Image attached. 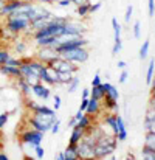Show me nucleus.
<instances>
[{
	"label": "nucleus",
	"instance_id": "1",
	"mask_svg": "<svg viewBox=\"0 0 155 160\" xmlns=\"http://www.w3.org/2000/svg\"><path fill=\"white\" fill-rule=\"evenodd\" d=\"M89 132H92L96 138V148H95L96 159H107L109 156H112L115 152L116 142H118L115 135L105 134V131L95 129V128H92V131H89Z\"/></svg>",
	"mask_w": 155,
	"mask_h": 160
},
{
	"label": "nucleus",
	"instance_id": "2",
	"mask_svg": "<svg viewBox=\"0 0 155 160\" xmlns=\"http://www.w3.org/2000/svg\"><path fill=\"white\" fill-rule=\"evenodd\" d=\"M44 67V62L39 59H30V61H22L20 68V76H23L31 86L36 82H41V68Z\"/></svg>",
	"mask_w": 155,
	"mask_h": 160
},
{
	"label": "nucleus",
	"instance_id": "3",
	"mask_svg": "<svg viewBox=\"0 0 155 160\" xmlns=\"http://www.w3.org/2000/svg\"><path fill=\"white\" fill-rule=\"evenodd\" d=\"M96 138L92 132H85L84 138L78 143V149H79V157L81 160H96Z\"/></svg>",
	"mask_w": 155,
	"mask_h": 160
},
{
	"label": "nucleus",
	"instance_id": "4",
	"mask_svg": "<svg viewBox=\"0 0 155 160\" xmlns=\"http://www.w3.org/2000/svg\"><path fill=\"white\" fill-rule=\"evenodd\" d=\"M57 117L56 115H41V113H34L33 118H30V124L33 129L36 131H41V132H47L51 129V126L57 121L56 120Z\"/></svg>",
	"mask_w": 155,
	"mask_h": 160
},
{
	"label": "nucleus",
	"instance_id": "5",
	"mask_svg": "<svg viewBox=\"0 0 155 160\" xmlns=\"http://www.w3.org/2000/svg\"><path fill=\"white\" fill-rule=\"evenodd\" d=\"M87 45H89V41L85 38H75V39H68V41L61 42L59 45L54 47V50H56V53L59 54V56H62V54L68 53L71 50L82 48V47H87Z\"/></svg>",
	"mask_w": 155,
	"mask_h": 160
},
{
	"label": "nucleus",
	"instance_id": "6",
	"mask_svg": "<svg viewBox=\"0 0 155 160\" xmlns=\"http://www.w3.org/2000/svg\"><path fill=\"white\" fill-rule=\"evenodd\" d=\"M48 67L56 70L57 73H75V75L78 73V65L71 64L70 61H67L62 56H57L56 59H53L51 62L48 64Z\"/></svg>",
	"mask_w": 155,
	"mask_h": 160
},
{
	"label": "nucleus",
	"instance_id": "7",
	"mask_svg": "<svg viewBox=\"0 0 155 160\" xmlns=\"http://www.w3.org/2000/svg\"><path fill=\"white\" fill-rule=\"evenodd\" d=\"M31 22L28 19H22V17H16V16H8L6 20V28L12 33V34H19L23 30H31Z\"/></svg>",
	"mask_w": 155,
	"mask_h": 160
},
{
	"label": "nucleus",
	"instance_id": "8",
	"mask_svg": "<svg viewBox=\"0 0 155 160\" xmlns=\"http://www.w3.org/2000/svg\"><path fill=\"white\" fill-rule=\"evenodd\" d=\"M62 58H65L67 61H70V62L75 64V65H79V64L87 62V59H89V50H87V47L76 48V50H71V52H68V53L62 54Z\"/></svg>",
	"mask_w": 155,
	"mask_h": 160
},
{
	"label": "nucleus",
	"instance_id": "9",
	"mask_svg": "<svg viewBox=\"0 0 155 160\" xmlns=\"http://www.w3.org/2000/svg\"><path fill=\"white\" fill-rule=\"evenodd\" d=\"M42 138H44V132H41V131H36V129L25 131V132L22 134V137H20L22 143H25V145H30V146H33V148L39 146V145L42 143Z\"/></svg>",
	"mask_w": 155,
	"mask_h": 160
},
{
	"label": "nucleus",
	"instance_id": "10",
	"mask_svg": "<svg viewBox=\"0 0 155 160\" xmlns=\"http://www.w3.org/2000/svg\"><path fill=\"white\" fill-rule=\"evenodd\" d=\"M110 23H112V28H113V36H115V44H113V48H112V54L116 56V54L123 50V42H121V25L118 23L116 17H112Z\"/></svg>",
	"mask_w": 155,
	"mask_h": 160
},
{
	"label": "nucleus",
	"instance_id": "11",
	"mask_svg": "<svg viewBox=\"0 0 155 160\" xmlns=\"http://www.w3.org/2000/svg\"><path fill=\"white\" fill-rule=\"evenodd\" d=\"M25 3L27 2H22V0H8V2H3V6L0 8V14L2 16H11L16 11L22 9L25 6Z\"/></svg>",
	"mask_w": 155,
	"mask_h": 160
},
{
	"label": "nucleus",
	"instance_id": "12",
	"mask_svg": "<svg viewBox=\"0 0 155 160\" xmlns=\"http://www.w3.org/2000/svg\"><path fill=\"white\" fill-rule=\"evenodd\" d=\"M59 54L56 53V50H54V47H44V48H41V52L37 54V58H39V61L41 62H44V64H50L53 59H56Z\"/></svg>",
	"mask_w": 155,
	"mask_h": 160
},
{
	"label": "nucleus",
	"instance_id": "13",
	"mask_svg": "<svg viewBox=\"0 0 155 160\" xmlns=\"http://www.w3.org/2000/svg\"><path fill=\"white\" fill-rule=\"evenodd\" d=\"M27 106L28 109H31L34 113H41V115H56V110L50 109L48 106H44V104H37L34 101H27Z\"/></svg>",
	"mask_w": 155,
	"mask_h": 160
},
{
	"label": "nucleus",
	"instance_id": "14",
	"mask_svg": "<svg viewBox=\"0 0 155 160\" xmlns=\"http://www.w3.org/2000/svg\"><path fill=\"white\" fill-rule=\"evenodd\" d=\"M33 93L37 97V98H41V100H48L50 97H51V92H50V89L48 87H45L42 82H36V84H33Z\"/></svg>",
	"mask_w": 155,
	"mask_h": 160
},
{
	"label": "nucleus",
	"instance_id": "15",
	"mask_svg": "<svg viewBox=\"0 0 155 160\" xmlns=\"http://www.w3.org/2000/svg\"><path fill=\"white\" fill-rule=\"evenodd\" d=\"M84 135H85V131H84V129H81V128H78V126L71 128V134H70V138H68V145L78 146V143L84 138Z\"/></svg>",
	"mask_w": 155,
	"mask_h": 160
},
{
	"label": "nucleus",
	"instance_id": "16",
	"mask_svg": "<svg viewBox=\"0 0 155 160\" xmlns=\"http://www.w3.org/2000/svg\"><path fill=\"white\" fill-rule=\"evenodd\" d=\"M116 123H118V134H116V140H118V142H126V140H127V129H126V123H124L123 117L116 115Z\"/></svg>",
	"mask_w": 155,
	"mask_h": 160
},
{
	"label": "nucleus",
	"instance_id": "17",
	"mask_svg": "<svg viewBox=\"0 0 155 160\" xmlns=\"http://www.w3.org/2000/svg\"><path fill=\"white\" fill-rule=\"evenodd\" d=\"M116 115L118 113H113V112H109V113H105V117H104V123L112 129V132H113V135L116 137V134H118V123H116Z\"/></svg>",
	"mask_w": 155,
	"mask_h": 160
},
{
	"label": "nucleus",
	"instance_id": "18",
	"mask_svg": "<svg viewBox=\"0 0 155 160\" xmlns=\"http://www.w3.org/2000/svg\"><path fill=\"white\" fill-rule=\"evenodd\" d=\"M0 72L6 76H12V78H20V68L19 67H14V65H8V64H3L0 65Z\"/></svg>",
	"mask_w": 155,
	"mask_h": 160
},
{
	"label": "nucleus",
	"instance_id": "19",
	"mask_svg": "<svg viewBox=\"0 0 155 160\" xmlns=\"http://www.w3.org/2000/svg\"><path fill=\"white\" fill-rule=\"evenodd\" d=\"M103 87H104V92H105V97L107 98H113V100H119V92L118 89L110 84V82H103Z\"/></svg>",
	"mask_w": 155,
	"mask_h": 160
},
{
	"label": "nucleus",
	"instance_id": "20",
	"mask_svg": "<svg viewBox=\"0 0 155 160\" xmlns=\"http://www.w3.org/2000/svg\"><path fill=\"white\" fill-rule=\"evenodd\" d=\"M101 101L99 100H95V98H90L89 100V106H87V110H85V113H89V115H98V112L101 110Z\"/></svg>",
	"mask_w": 155,
	"mask_h": 160
},
{
	"label": "nucleus",
	"instance_id": "21",
	"mask_svg": "<svg viewBox=\"0 0 155 160\" xmlns=\"http://www.w3.org/2000/svg\"><path fill=\"white\" fill-rule=\"evenodd\" d=\"M90 98H95V100H99V101L105 98V92H104L103 84H99V86H93V87L90 89Z\"/></svg>",
	"mask_w": 155,
	"mask_h": 160
},
{
	"label": "nucleus",
	"instance_id": "22",
	"mask_svg": "<svg viewBox=\"0 0 155 160\" xmlns=\"http://www.w3.org/2000/svg\"><path fill=\"white\" fill-rule=\"evenodd\" d=\"M17 86H19V89H20V92H22L23 95H30V93H33V86H31V84H30L23 76H20V78H19Z\"/></svg>",
	"mask_w": 155,
	"mask_h": 160
},
{
	"label": "nucleus",
	"instance_id": "23",
	"mask_svg": "<svg viewBox=\"0 0 155 160\" xmlns=\"http://www.w3.org/2000/svg\"><path fill=\"white\" fill-rule=\"evenodd\" d=\"M56 39L54 36H48V38H41V39H36V44L37 47L44 48V47H54L56 45Z\"/></svg>",
	"mask_w": 155,
	"mask_h": 160
},
{
	"label": "nucleus",
	"instance_id": "24",
	"mask_svg": "<svg viewBox=\"0 0 155 160\" xmlns=\"http://www.w3.org/2000/svg\"><path fill=\"white\" fill-rule=\"evenodd\" d=\"M104 107H105V110L107 112H113V113H116L118 112V100H113V98H104Z\"/></svg>",
	"mask_w": 155,
	"mask_h": 160
},
{
	"label": "nucleus",
	"instance_id": "25",
	"mask_svg": "<svg viewBox=\"0 0 155 160\" xmlns=\"http://www.w3.org/2000/svg\"><path fill=\"white\" fill-rule=\"evenodd\" d=\"M78 128H81V129H84V131H87L90 126H92V115H89V113H84V117L78 121V124H76Z\"/></svg>",
	"mask_w": 155,
	"mask_h": 160
},
{
	"label": "nucleus",
	"instance_id": "26",
	"mask_svg": "<svg viewBox=\"0 0 155 160\" xmlns=\"http://www.w3.org/2000/svg\"><path fill=\"white\" fill-rule=\"evenodd\" d=\"M76 14H78L79 17H87V16L90 14V3L87 2V3H81V5H78V8H76Z\"/></svg>",
	"mask_w": 155,
	"mask_h": 160
},
{
	"label": "nucleus",
	"instance_id": "27",
	"mask_svg": "<svg viewBox=\"0 0 155 160\" xmlns=\"http://www.w3.org/2000/svg\"><path fill=\"white\" fill-rule=\"evenodd\" d=\"M155 75V59H151L149 61V65H148V72H146V82L151 86L152 79H154Z\"/></svg>",
	"mask_w": 155,
	"mask_h": 160
},
{
	"label": "nucleus",
	"instance_id": "28",
	"mask_svg": "<svg viewBox=\"0 0 155 160\" xmlns=\"http://www.w3.org/2000/svg\"><path fill=\"white\" fill-rule=\"evenodd\" d=\"M144 145L149 146V148H152V149H155V132L154 131L146 132V135H144Z\"/></svg>",
	"mask_w": 155,
	"mask_h": 160
},
{
	"label": "nucleus",
	"instance_id": "29",
	"mask_svg": "<svg viewBox=\"0 0 155 160\" xmlns=\"http://www.w3.org/2000/svg\"><path fill=\"white\" fill-rule=\"evenodd\" d=\"M149 48H151V42H149V41H144L143 45H141V48H140V59H141V61L149 56Z\"/></svg>",
	"mask_w": 155,
	"mask_h": 160
},
{
	"label": "nucleus",
	"instance_id": "30",
	"mask_svg": "<svg viewBox=\"0 0 155 160\" xmlns=\"http://www.w3.org/2000/svg\"><path fill=\"white\" fill-rule=\"evenodd\" d=\"M79 82H81V79H79V78L75 75V76H73V79H71V82L67 86V87H68V93H73V92H76V89L79 87Z\"/></svg>",
	"mask_w": 155,
	"mask_h": 160
},
{
	"label": "nucleus",
	"instance_id": "31",
	"mask_svg": "<svg viewBox=\"0 0 155 160\" xmlns=\"http://www.w3.org/2000/svg\"><path fill=\"white\" fill-rule=\"evenodd\" d=\"M133 38L135 39H140L141 38V22L140 20H137L133 23Z\"/></svg>",
	"mask_w": 155,
	"mask_h": 160
},
{
	"label": "nucleus",
	"instance_id": "32",
	"mask_svg": "<svg viewBox=\"0 0 155 160\" xmlns=\"http://www.w3.org/2000/svg\"><path fill=\"white\" fill-rule=\"evenodd\" d=\"M132 14H133V6H132V5H127L126 12H124V22H126V23H129V22H130Z\"/></svg>",
	"mask_w": 155,
	"mask_h": 160
},
{
	"label": "nucleus",
	"instance_id": "33",
	"mask_svg": "<svg viewBox=\"0 0 155 160\" xmlns=\"http://www.w3.org/2000/svg\"><path fill=\"white\" fill-rule=\"evenodd\" d=\"M148 14L149 17L155 16V0H148Z\"/></svg>",
	"mask_w": 155,
	"mask_h": 160
},
{
	"label": "nucleus",
	"instance_id": "34",
	"mask_svg": "<svg viewBox=\"0 0 155 160\" xmlns=\"http://www.w3.org/2000/svg\"><path fill=\"white\" fill-rule=\"evenodd\" d=\"M9 58H11V56H9V53H8V52H5V50H0V65L6 64Z\"/></svg>",
	"mask_w": 155,
	"mask_h": 160
},
{
	"label": "nucleus",
	"instance_id": "35",
	"mask_svg": "<svg viewBox=\"0 0 155 160\" xmlns=\"http://www.w3.org/2000/svg\"><path fill=\"white\" fill-rule=\"evenodd\" d=\"M101 6H103V3H101V2H96V3H90V14H93V12L99 11V9H101Z\"/></svg>",
	"mask_w": 155,
	"mask_h": 160
},
{
	"label": "nucleus",
	"instance_id": "36",
	"mask_svg": "<svg viewBox=\"0 0 155 160\" xmlns=\"http://www.w3.org/2000/svg\"><path fill=\"white\" fill-rule=\"evenodd\" d=\"M6 64H8V65H14V67H20V65H22V59H14V58H9Z\"/></svg>",
	"mask_w": 155,
	"mask_h": 160
},
{
	"label": "nucleus",
	"instance_id": "37",
	"mask_svg": "<svg viewBox=\"0 0 155 160\" xmlns=\"http://www.w3.org/2000/svg\"><path fill=\"white\" fill-rule=\"evenodd\" d=\"M34 151H36V156H37V159H44V156H45V149L39 145V146H36L34 148Z\"/></svg>",
	"mask_w": 155,
	"mask_h": 160
},
{
	"label": "nucleus",
	"instance_id": "38",
	"mask_svg": "<svg viewBox=\"0 0 155 160\" xmlns=\"http://www.w3.org/2000/svg\"><path fill=\"white\" fill-rule=\"evenodd\" d=\"M127 78H129V72H127V70L124 68V70L121 72V75H119V79H118V81H119L121 84H124V82L127 81Z\"/></svg>",
	"mask_w": 155,
	"mask_h": 160
},
{
	"label": "nucleus",
	"instance_id": "39",
	"mask_svg": "<svg viewBox=\"0 0 155 160\" xmlns=\"http://www.w3.org/2000/svg\"><path fill=\"white\" fill-rule=\"evenodd\" d=\"M99 84H103V79H101V75L96 73V75L93 76V79H92V87H93V86H99Z\"/></svg>",
	"mask_w": 155,
	"mask_h": 160
},
{
	"label": "nucleus",
	"instance_id": "40",
	"mask_svg": "<svg viewBox=\"0 0 155 160\" xmlns=\"http://www.w3.org/2000/svg\"><path fill=\"white\" fill-rule=\"evenodd\" d=\"M8 118H9V113H2V115H0V129L8 123Z\"/></svg>",
	"mask_w": 155,
	"mask_h": 160
},
{
	"label": "nucleus",
	"instance_id": "41",
	"mask_svg": "<svg viewBox=\"0 0 155 160\" xmlns=\"http://www.w3.org/2000/svg\"><path fill=\"white\" fill-rule=\"evenodd\" d=\"M53 100H54V106H53V109H54V110L61 109V103H62V101H61V97H59V95H54Z\"/></svg>",
	"mask_w": 155,
	"mask_h": 160
},
{
	"label": "nucleus",
	"instance_id": "42",
	"mask_svg": "<svg viewBox=\"0 0 155 160\" xmlns=\"http://www.w3.org/2000/svg\"><path fill=\"white\" fill-rule=\"evenodd\" d=\"M89 100H90V98H82V101H81V104H79V110H82V112H85V110H87Z\"/></svg>",
	"mask_w": 155,
	"mask_h": 160
},
{
	"label": "nucleus",
	"instance_id": "43",
	"mask_svg": "<svg viewBox=\"0 0 155 160\" xmlns=\"http://www.w3.org/2000/svg\"><path fill=\"white\" fill-rule=\"evenodd\" d=\"M59 128H61V121L57 120V121H56V123L51 126V129H50V131H51V134H54V135H56V134L59 132Z\"/></svg>",
	"mask_w": 155,
	"mask_h": 160
},
{
	"label": "nucleus",
	"instance_id": "44",
	"mask_svg": "<svg viewBox=\"0 0 155 160\" xmlns=\"http://www.w3.org/2000/svg\"><path fill=\"white\" fill-rule=\"evenodd\" d=\"M25 48H27V47H25V44H23V42H19V44L16 45V52H19V53H23V52H25Z\"/></svg>",
	"mask_w": 155,
	"mask_h": 160
},
{
	"label": "nucleus",
	"instance_id": "45",
	"mask_svg": "<svg viewBox=\"0 0 155 160\" xmlns=\"http://www.w3.org/2000/svg\"><path fill=\"white\" fill-rule=\"evenodd\" d=\"M57 5L62 6V8H65V6H70L71 2H70V0H57Z\"/></svg>",
	"mask_w": 155,
	"mask_h": 160
},
{
	"label": "nucleus",
	"instance_id": "46",
	"mask_svg": "<svg viewBox=\"0 0 155 160\" xmlns=\"http://www.w3.org/2000/svg\"><path fill=\"white\" fill-rule=\"evenodd\" d=\"M76 124H78V120H76L75 117H71V118L68 120V128H75Z\"/></svg>",
	"mask_w": 155,
	"mask_h": 160
},
{
	"label": "nucleus",
	"instance_id": "47",
	"mask_svg": "<svg viewBox=\"0 0 155 160\" xmlns=\"http://www.w3.org/2000/svg\"><path fill=\"white\" fill-rule=\"evenodd\" d=\"M81 97L82 98H90V89H84L82 93H81Z\"/></svg>",
	"mask_w": 155,
	"mask_h": 160
},
{
	"label": "nucleus",
	"instance_id": "48",
	"mask_svg": "<svg viewBox=\"0 0 155 160\" xmlns=\"http://www.w3.org/2000/svg\"><path fill=\"white\" fill-rule=\"evenodd\" d=\"M127 67V64H126V61H118V68H121V70H124Z\"/></svg>",
	"mask_w": 155,
	"mask_h": 160
},
{
	"label": "nucleus",
	"instance_id": "49",
	"mask_svg": "<svg viewBox=\"0 0 155 160\" xmlns=\"http://www.w3.org/2000/svg\"><path fill=\"white\" fill-rule=\"evenodd\" d=\"M149 107L155 110V98H152V97H151V101H149Z\"/></svg>",
	"mask_w": 155,
	"mask_h": 160
},
{
	"label": "nucleus",
	"instance_id": "50",
	"mask_svg": "<svg viewBox=\"0 0 155 160\" xmlns=\"http://www.w3.org/2000/svg\"><path fill=\"white\" fill-rule=\"evenodd\" d=\"M56 160H65V156H64V152H59V154L56 156Z\"/></svg>",
	"mask_w": 155,
	"mask_h": 160
},
{
	"label": "nucleus",
	"instance_id": "51",
	"mask_svg": "<svg viewBox=\"0 0 155 160\" xmlns=\"http://www.w3.org/2000/svg\"><path fill=\"white\" fill-rule=\"evenodd\" d=\"M34 2H39V3H53L56 0H34Z\"/></svg>",
	"mask_w": 155,
	"mask_h": 160
},
{
	"label": "nucleus",
	"instance_id": "52",
	"mask_svg": "<svg viewBox=\"0 0 155 160\" xmlns=\"http://www.w3.org/2000/svg\"><path fill=\"white\" fill-rule=\"evenodd\" d=\"M0 160H9V159H8V156L5 152H0Z\"/></svg>",
	"mask_w": 155,
	"mask_h": 160
},
{
	"label": "nucleus",
	"instance_id": "53",
	"mask_svg": "<svg viewBox=\"0 0 155 160\" xmlns=\"http://www.w3.org/2000/svg\"><path fill=\"white\" fill-rule=\"evenodd\" d=\"M89 0H75L73 3H76V5H81V3H87Z\"/></svg>",
	"mask_w": 155,
	"mask_h": 160
},
{
	"label": "nucleus",
	"instance_id": "54",
	"mask_svg": "<svg viewBox=\"0 0 155 160\" xmlns=\"http://www.w3.org/2000/svg\"><path fill=\"white\" fill-rule=\"evenodd\" d=\"M126 160H138V159H137L135 156H132V154H129V157H127V159H126Z\"/></svg>",
	"mask_w": 155,
	"mask_h": 160
},
{
	"label": "nucleus",
	"instance_id": "55",
	"mask_svg": "<svg viewBox=\"0 0 155 160\" xmlns=\"http://www.w3.org/2000/svg\"><path fill=\"white\" fill-rule=\"evenodd\" d=\"M2 6H3V0H0V8H2Z\"/></svg>",
	"mask_w": 155,
	"mask_h": 160
},
{
	"label": "nucleus",
	"instance_id": "56",
	"mask_svg": "<svg viewBox=\"0 0 155 160\" xmlns=\"http://www.w3.org/2000/svg\"><path fill=\"white\" fill-rule=\"evenodd\" d=\"M25 160H34V159H31V157H25Z\"/></svg>",
	"mask_w": 155,
	"mask_h": 160
},
{
	"label": "nucleus",
	"instance_id": "57",
	"mask_svg": "<svg viewBox=\"0 0 155 160\" xmlns=\"http://www.w3.org/2000/svg\"><path fill=\"white\" fill-rule=\"evenodd\" d=\"M22 2H34V0H22Z\"/></svg>",
	"mask_w": 155,
	"mask_h": 160
},
{
	"label": "nucleus",
	"instance_id": "58",
	"mask_svg": "<svg viewBox=\"0 0 155 160\" xmlns=\"http://www.w3.org/2000/svg\"><path fill=\"white\" fill-rule=\"evenodd\" d=\"M70 2H71V3H73V2H75V0H70Z\"/></svg>",
	"mask_w": 155,
	"mask_h": 160
},
{
	"label": "nucleus",
	"instance_id": "59",
	"mask_svg": "<svg viewBox=\"0 0 155 160\" xmlns=\"http://www.w3.org/2000/svg\"><path fill=\"white\" fill-rule=\"evenodd\" d=\"M3 2H8V0H3Z\"/></svg>",
	"mask_w": 155,
	"mask_h": 160
}]
</instances>
